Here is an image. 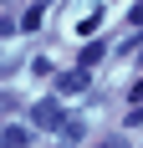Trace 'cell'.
<instances>
[{
    "label": "cell",
    "instance_id": "cell-8",
    "mask_svg": "<svg viewBox=\"0 0 143 148\" xmlns=\"http://www.w3.org/2000/svg\"><path fill=\"white\" fill-rule=\"evenodd\" d=\"M10 31H15V21H10V15H0V36H10Z\"/></svg>",
    "mask_w": 143,
    "mask_h": 148
},
{
    "label": "cell",
    "instance_id": "cell-9",
    "mask_svg": "<svg viewBox=\"0 0 143 148\" xmlns=\"http://www.w3.org/2000/svg\"><path fill=\"white\" fill-rule=\"evenodd\" d=\"M128 21H133V26H143V5H133V10H128Z\"/></svg>",
    "mask_w": 143,
    "mask_h": 148
},
{
    "label": "cell",
    "instance_id": "cell-4",
    "mask_svg": "<svg viewBox=\"0 0 143 148\" xmlns=\"http://www.w3.org/2000/svg\"><path fill=\"white\" fill-rule=\"evenodd\" d=\"M26 143H31L26 128H0V148H26Z\"/></svg>",
    "mask_w": 143,
    "mask_h": 148
},
{
    "label": "cell",
    "instance_id": "cell-10",
    "mask_svg": "<svg viewBox=\"0 0 143 148\" xmlns=\"http://www.w3.org/2000/svg\"><path fill=\"white\" fill-rule=\"evenodd\" d=\"M0 5H5V0H0Z\"/></svg>",
    "mask_w": 143,
    "mask_h": 148
},
{
    "label": "cell",
    "instance_id": "cell-2",
    "mask_svg": "<svg viewBox=\"0 0 143 148\" xmlns=\"http://www.w3.org/2000/svg\"><path fill=\"white\" fill-rule=\"evenodd\" d=\"M82 133H87L82 118H61V123H56V138H61V143H82Z\"/></svg>",
    "mask_w": 143,
    "mask_h": 148
},
{
    "label": "cell",
    "instance_id": "cell-7",
    "mask_svg": "<svg viewBox=\"0 0 143 148\" xmlns=\"http://www.w3.org/2000/svg\"><path fill=\"white\" fill-rule=\"evenodd\" d=\"M128 123H133V128H143V102H138V107L128 112Z\"/></svg>",
    "mask_w": 143,
    "mask_h": 148
},
{
    "label": "cell",
    "instance_id": "cell-3",
    "mask_svg": "<svg viewBox=\"0 0 143 148\" xmlns=\"http://www.w3.org/2000/svg\"><path fill=\"white\" fill-rule=\"evenodd\" d=\"M102 56H107V41H87V46H82V72H87V66H97Z\"/></svg>",
    "mask_w": 143,
    "mask_h": 148
},
{
    "label": "cell",
    "instance_id": "cell-6",
    "mask_svg": "<svg viewBox=\"0 0 143 148\" xmlns=\"http://www.w3.org/2000/svg\"><path fill=\"white\" fill-rule=\"evenodd\" d=\"M41 10H46V5H36V10L21 15V31H36V26H41Z\"/></svg>",
    "mask_w": 143,
    "mask_h": 148
},
{
    "label": "cell",
    "instance_id": "cell-5",
    "mask_svg": "<svg viewBox=\"0 0 143 148\" xmlns=\"http://www.w3.org/2000/svg\"><path fill=\"white\" fill-rule=\"evenodd\" d=\"M87 87V72H67L61 77V92H82Z\"/></svg>",
    "mask_w": 143,
    "mask_h": 148
},
{
    "label": "cell",
    "instance_id": "cell-1",
    "mask_svg": "<svg viewBox=\"0 0 143 148\" xmlns=\"http://www.w3.org/2000/svg\"><path fill=\"white\" fill-rule=\"evenodd\" d=\"M31 123H36V128H46V133H56V123H61V107L51 102V97H46V102H36V107H31Z\"/></svg>",
    "mask_w": 143,
    "mask_h": 148
}]
</instances>
